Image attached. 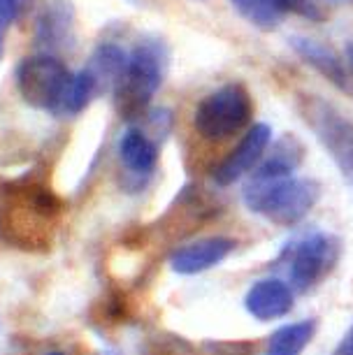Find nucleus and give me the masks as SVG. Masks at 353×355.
<instances>
[{"mask_svg": "<svg viewBox=\"0 0 353 355\" xmlns=\"http://www.w3.org/2000/svg\"><path fill=\"white\" fill-rule=\"evenodd\" d=\"M244 205L256 216L277 225H295L314 209L318 200V184L300 177L251 179L244 189Z\"/></svg>", "mask_w": 353, "mask_h": 355, "instance_id": "1", "label": "nucleus"}, {"mask_svg": "<svg viewBox=\"0 0 353 355\" xmlns=\"http://www.w3.org/2000/svg\"><path fill=\"white\" fill-rule=\"evenodd\" d=\"M163 51L156 44H139L128 56L121 77L114 84V107L123 119L142 116L163 84Z\"/></svg>", "mask_w": 353, "mask_h": 355, "instance_id": "2", "label": "nucleus"}, {"mask_svg": "<svg viewBox=\"0 0 353 355\" xmlns=\"http://www.w3.org/2000/svg\"><path fill=\"white\" fill-rule=\"evenodd\" d=\"M337 260V244L332 234L307 232L284 246L277 265L286 272V284L293 291L304 293L316 286L332 270Z\"/></svg>", "mask_w": 353, "mask_h": 355, "instance_id": "3", "label": "nucleus"}, {"mask_svg": "<svg viewBox=\"0 0 353 355\" xmlns=\"http://www.w3.org/2000/svg\"><path fill=\"white\" fill-rule=\"evenodd\" d=\"M251 114H254V105H251L244 86L228 84L200 100L193 125H196L198 135L218 142V139H228L242 130L251 121Z\"/></svg>", "mask_w": 353, "mask_h": 355, "instance_id": "4", "label": "nucleus"}, {"mask_svg": "<svg viewBox=\"0 0 353 355\" xmlns=\"http://www.w3.org/2000/svg\"><path fill=\"white\" fill-rule=\"evenodd\" d=\"M68 82V68L61 58L49 56V53H35V56L24 58L17 68V89L24 103L49 114H56Z\"/></svg>", "mask_w": 353, "mask_h": 355, "instance_id": "5", "label": "nucleus"}, {"mask_svg": "<svg viewBox=\"0 0 353 355\" xmlns=\"http://www.w3.org/2000/svg\"><path fill=\"white\" fill-rule=\"evenodd\" d=\"M302 114L339 170L353 179V123L321 100H309L307 105H302Z\"/></svg>", "mask_w": 353, "mask_h": 355, "instance_id": "6", "label": "nucleus"}, {"mask_svg": "<svg viewBox=\"0 0 353 355\" xmlns=\"http://www.w3.org/2000/svg\"><path fill=\"white\" fill-rule=\"evenodd\" d=\"M272 139V128L268 123H256L251 125V130L246 132L244 139L239 142L228 158L223 163L216 165L214 170V182L218 186H230L237 179H242L246 172H251L256 165H261Z\"/></svg>", "mask_w": 353, "mask_h": 355, "instance_id": "7", "label": "nucleus"}, {"mask_svg": "<svg viewBox=\"0 0 353 355\" xmlns=\"http://www.w3.org/2000/svg\"><path fill=\"white\" fill-rule=\"evenodd\" d=\"M235 249H237V242L232 237L200 239V242H193L172 253L170 267H172V272H177V274L193 277V274L212 270V267H216L218 263H223Z\"/></svg>", "mask_w": 353, "mask_h": 355, "instance_id": "8", "label": "nucleus"}, {"mask_svg": "<svg viewBox=\"0 0 353 355\" xmlns=\"http://www.w3.org/2000/svg\"><path fill=\"white\" fill-rule=\"evenodd\" d=\"M295 302V291L284 279H261L249 288L244 297L246 311L256 320H275L286 316Z\"/></svg>", "mask_w": 353, "mask_h": 355, "instance_id": "9", "label": "nucleus"}, {"mask_svg": "<svg viewBox=\"0 0 353 355\" xmlns=\"http://www.w3.org/2000/svg\"><path fill=\"white\" fill-rule=\"evenodd\" d=\"M72 24H75V10L68 0H46L35 24V42L42 46L44 53L54 56L51 51L61 49L70 40Z\"/></svg>", "mask_w": 353, "mask_h": 355, "instance_id": "10", "label": "nucleus"}, {"mask_svg": "<svg viewBox=\"0 0 353 355\" xmlns=\"http://www.w3.org/2000/svg\"><path fill=\"white\" fill-rule=\"evenodd\" d=\"M119 158L126 165V170L135 174H149L158 163V146L154 139L146 137L142 130L130 128L119 142Z\"/></svg>", "mask_w": 353, "mask_h": 355, "instance_id": "11", "label": "nucleus"}, {"mask_svg": "<svg viewBox=\"0 0 353 355\" xmlns=\"http://www.w3.org/2000/svg\"><path fill=\"white\" fill-rule=\"evenodd\" d=\"M316 323L314 320H298V323L282 325L268 339V353L265 355H300L314 339Z\"/></svg>", "mask_w": 353, "mask_h": 355, "instance_id": "12", "label": "nucleus"}, {"mask_svg": "<svg viewBox=\"0 0 353 355\" xmlns=\"http://www.w3.org/2000/svg\"><path fill=\"white\" fill-rule=\"evenodd\" d=\"M126 61H128V56L123 53L121 46L117 44H103L98 46L96 53L91 56V63L89 68H84L89 75L96 79L98 89H107V86H112L114 89L117 79L121 77V72L126 68Z\"/></svg>", "mask_w": 353, "mask_h": 355, "instance_id": "13", "label": "nucleus"}, {"mask_svg": "<svg viewBox=\"0 0 353 355\" xmlns=\"http://www.w3.org/2000/svg\"><path fill=\"white\" fill-rule=\"evenodd\" d=\"M98 84L86 70H79L75 75H70V82L65 86V93L61 98V105L56 110V116H77L79 112H84L93 98L98 96Z\"/></svg>", "mask_w": 353, "mask_h": 355, "instance_id": "14", "label": "nucleus"}, {"mask_svg": "<svg viewBox=\"0 0 353 355\" xmlns=\"http://www.w3.org/2000/svg\"><path fill=\"white\" fill-rule=\"evenodd\" d=\"M230 3L237 15L256 28H275L289 10V0H230Z\"/></svg>", "mask_w": 353, "mask_h": 355, "instance_id": "15", "label": "nucleus"}, {"mask_svg": "<svg viewBox=\"0 0 353 355\" xmlns=\"http://www.w3.org/2000/svg\"><path fill=\"white\" fill-rule=\"evenodd\" d=\"M302 158V146L295 139L286 137L268 158L261 160L254 179H272V177H291L293 170L300 165Z\"/></svg>", "mask_w": 353, "mask_h": 355, "instance_id": "16", "label": "nucleus"}, {"mask_svg": "<svg viewBox=\"0 0 353 355\" xmlns=\"http://www.w3.org/2000/svg\"><path fill=\"white\" fill-rule=\"evenodd\" d=\"M298 49H300V53H302L304 58H307V63L314 65L318 72H323V75L328 77L332 84H337L339 89H344V91L349 89V77H346L344 65L339 63L328 49L318 46L316 42H307V40H302Z\"/></svg>", "mask_w": 353, "mask_h": 355, "instance_id": "17", "label": "nucleus"}, {"mask_svg": "<svg viewBox=\"0 0 353 355\" xmlns=\"http://www.w3.org/2000/svg\"><path fill=\"white\" fill-rule=\"evenodd\" d=\"M33 5V0H0V58L5 51V35H8L10 26L24 17V12Z\"/></svg>", "mask_w": 353, "mask_h": 355, "instance_id": "18", "label": "nucleus"}, {"mask_svg": "<svg viewBox=\"0 0 353 355\" xmlns=\"http://www.w3.org/2000/svg\"><path fill=\"white\" fill-rule=\"evenodd\" d=\"M332 355H353V325L346 330V334L339 341V346L335 348V353Z\"/></svg>", "mask_w": 353, "mask_h": 355, "instance_id": "19", "label": "nucleus"}, {"mask_svg": "<svg viewBox=\"0 0 353 355\" xmlns=\"http://www.w3.org/2000/svg\"><path fill=\"white\" fill-rule=\"evenodd\" d=\"M46 355H65V353H61V351H54V353H46Z\"/></svg>", "mask_w": 353, "mask_h": 355, "instance_id": "20", "label": "nucleus"}]
</instances>
